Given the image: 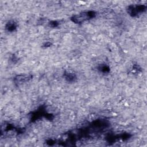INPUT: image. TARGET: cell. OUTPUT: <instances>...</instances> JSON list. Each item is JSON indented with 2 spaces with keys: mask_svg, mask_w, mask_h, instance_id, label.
Listing matches in <instances>:
<instances>
[{
  "mask_svg": "<svg viewBox=\"0 0 147 147\" xmlns=\"http://www.w3.org/2000/svg\"><path fill=\"white\" fill-rule=\"evenodd\" d=\"M95 15V13L94 11H86L83 12L82 13H80L79 14L75 15L72 17V20L73 22L76 24L82 23L85 21L91 19L92 18L94 17Z\"/></svg>",
  "mask_w": 147,
  "mask_h": 147,
  "instance_id": "cell-1",
  "label": "cell"
},
{
  "mask_svg": "<svg viewBox=\"0 0 147 147\" xmlns=\"http://www.w3.org/2000/svg\"><path fill=\"white\" fill-rule=\"evenodd\" d=\"M144 9H145V7L143 5H138L136 6H130L128 8V12L132 16H136L138 13L142 12Z\"/></svg>",
  "mask_w": 147,
  "mask_h": 147,
  "instance_id": "cell-2",
  "label": "cell"
},
{
  "mask_svg": "<svg viewBox=\"0 0 147 147\" xmlns=\"http://www.w3.org/2000/svg\"><path fill=\"white\" fill-rule=\"evenodd\" d=\"M32 78L31 75H18L14 78V81L16 83L21 84L24 83L26 81H28Z\"/></svg>",
  "mask_w": 147,
  "mask_h": 147,
  "instance_id": "cell-3",
  "label": "cell"
},
{
  "mask_svg": "<svg viewBox=\"0 0 147 147\" xmlns=\"http://www.w3.org/2000/svg\"><path fill=\"white\" fill-rule=\"evenodd\" d=\"M64 76H65V79L67 80H68V82H73L76 78L75 75L73 73H69V72L65 73L64 74Z\"/></svg>",
  "mask_w": 147,
  "mask_h": 147,
  "instance_id": "cell-4",
  "label": "cell"
},
{
  "mask_svg": "<svg viewBox=\"0 0 147 147\" xmlns=\"http://www.w3.org/2000/svg\"><path fill=\"white\" fill-rule=\"evenodd\" d=\"M6 28L9 30V31H13L16 28V24L14 23V22H9V23H7V24L6 25Z\"/></svg>",
  "mask_w": 147,
  "mask_h": 147,
  "instance_id": "cell-5",
  "label": "cell"
}]
</instances>
